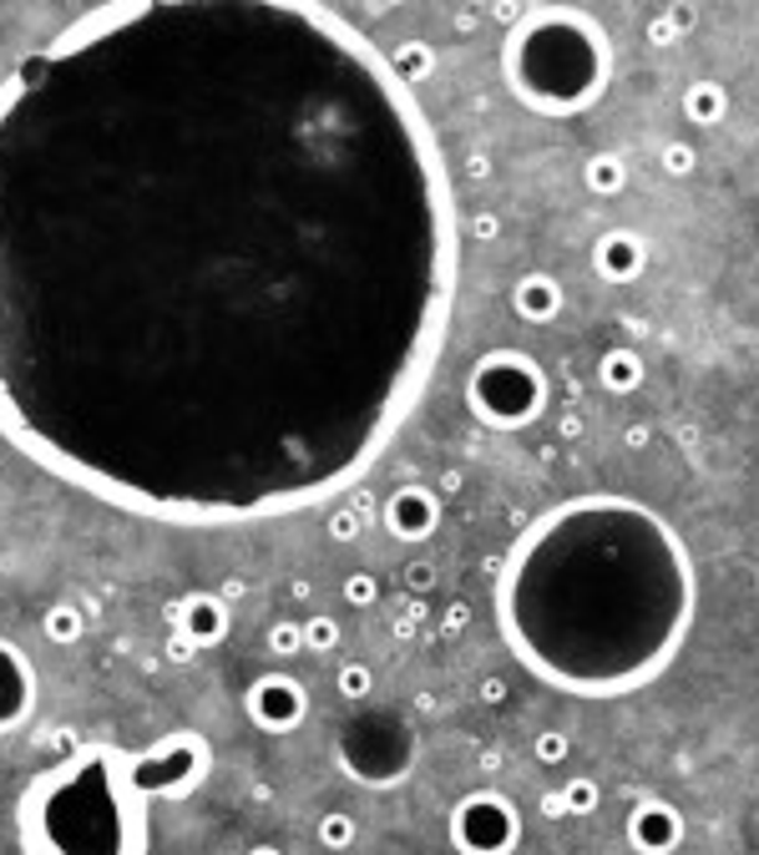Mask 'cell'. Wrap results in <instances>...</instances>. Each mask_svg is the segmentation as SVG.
<instances>
[{
    "label": "cell",
    "instance_id": "484cf974",
    "mask_svg": "<svg viewBox=\"0 0 759 855\" xmlns=\"http://www.w3.org/2000/svg\"><path fill=\"white\" fill-rule=\"evenodd\" d=\"M360 526H364V516L354 512V506H334L330 512V537L334 542H354L360 537Z\"/></svg>",
    "mask_w": 759,
    "mask_h": 855
},
{
    "label": "cell",
    "instance_id": "2e32d148",
    "mask_svg": "<svg viewBox=\"0 0 759 855\" xmlns=\"http://www.w3.org/2000/svg\"><path fill=\"white\" fill-rule=\"evenodd\" d=\"M683 117L693 127H719L729 117V91L719 81H689L683 87Z\"/></svg>",
    "mask_w": 759,
    "mask_h": 855
},
{
    "label": "cell",
    "instance_id": "83f0119b",
    "mask_svg": "<svg viewBox=\"0 0 759 855\" xmlns=\"http://www.w3.org/2000/svg\"><path fill=\"white\" fill-rule=\"evenodd\" d=\"M567 735H557V729H547V735H537V759L542 765H562V759H567Z\"/></svg>",
    "mask_w": 759,
    "mask_h": 855
},
{
    "label": "cell",
    "instance_id": "d6986e66",
    "mask_svg": "<svg viewBox=\"0 0 759 855\" xmlns=\"http://www.w3.org/2000/svg\"><path fill=\"white\" fill-rule=\"evenodd\" d=\"M41 633H46V643L71 648L81 633H87V618H81L77 603H51V608L41 613Z\"/></svg>",
    "mask_w": 759,
    "mask_h": 855
},
{
    "label": "cell",
    "instance_id": "f1b7e54d",
    "mask_svg": "<svg viewBox=\"0 0 759 855\" xmlns=\"http://www.w3.org/2000/svg\"><path fill=\"white\" fill-rule=\"evenodd\" d=\"M406 587L410 592H430V587H436V562H426V557L406 562Z\"/></svg>",
    "mask_w": 759,
    "mask_h": 855
},
{
    "label": "cell",
    "instance_id": "5bb4252c",
    "mask_svg": "<svg viewBox=\"0 0 759 855\" xmlns=\"http://www.w3.org/2000/svg\"><path fill=\"white\" fill-rule=\"evenodd\" d=\"M512 314L522 324H552L562 314V284L552 274H522L512 289Z\"/></svg>",
    "mask_w": 759,
    "mask_h": 855
},
{
    "label": "cell",
    "instance_id": "8fae6325",
    "mask_svg": "<svg viewBox=\"0 0 759 855\" xmlns=\"http://www.w3.org/2000/svg\"><path fill=\"white\" fill-rule=\"evenodd\" d=\"M173 623H177V638H183L193 653H208V648H218L223 638H228L233 608L223 592H187L183 603H177Z\"/></svg>",
    "mask_w": 759,
    "mask_h": 855
},
{
    "label": "cell",
    "instance_id": "8992f818",
    "mask_svg": "<svg viewBox=\"0 0 759 855\" xmlns=\"http://www.w3.org/2000/svg\"><path fill=\"white\" fill-rule=\"evenodd\" d=\"M340 769L364 789H390L400 779H410L420 755L416 723L400 709H360L334 739Z\"/></svg>",
    "mask_w": 759,
    "mask_h": 855
},
{
    "label": "cell",
    "instance_id": "603a6c76",
    "mask_svg": "<svg viewBox=\"0 0 759 855\" xmlns=\"http://www.w3.org/2000/svg\"><path fill=\"white\" fill-rule=\"evenodd\" d=\"M334 689H340V699L364 703V699L374 693V673H370V663H344V669L334 673Z\"/></svg>",
    "mask_w": 759,
    "mask_h": 855
},
{
    "label": "cell",
    "instance_id": "44dd1931",
    "mask_svg": "<svg viewBox=\"0 0 759 855\" xmlns=\"http://www.w3.org/2000/svg\"><path fill=\"white\" fill-rule=\"evenodd\" d=\"M557 795H562V810H567V815H593L597 800H603L597 779H587V775H567L557 785Z\"/></svg>",
    "mask_w": 759,
    "mask_h": 855
},
{
    "label": "cell",
    "instance_id": "4316f807",
    "mask_svg": "<svg viewBox=\"0 0 759 855\" xmlns=\"http://www.w3.org/2000/svg\"><path fill=\"white\" fill-rule=\"evenodd\" d=\"M693 163H699V153H693L689 143H669V147H663V173L683 177V173H693Z\"/></svg>",
    "mask_w": 759,
    "mask_h": 855
},
{
    "label": "cell",
    "instance_id": "9a60e30c",
    "mask_svg": "<svg viewBox=\"0 0 759 855\" xmlns=\"http://www.w3.org/2000/svg\"><path fill=\"white\" fill-rule=\"evenodd\" d=\"M597 385H603L607 395H633L643 385V354L633 350V344L603 350V360H597Z\"/></svg>",
    "mask_w": 759,
    "mask_h": 855
},
{
    "label": "cell",
    "instance_id": "ffe728a7",
    "mask_svg": "<svg viewBox=\"0 0 759 855\" xmlns=\"http://www.w3.org/2000/svg\"><path fill=\"white\" fill-rule=\"evenodd\" d=\"M314 841H320L330 855H340L360 841V825H354L350 810H330V815H320V825H314Z\"/></svg>",
    "mask_w": 759,
    "mask_h": 855
},
{
    "label": "cell",
    "instance_id": "cb8c5ba5",
    "mask_svg": "<svg viewBox=\"0 0 759 855\" xmlns=\"http://www.w3.org/2000/svg\"><path fill=\"white\" fill-rule=\"evenodd\" d=\"M340 592H344V603H350L354 613H364V608L380 603V577H374V572H350Z\"/></svg>",
    "mask_w": 759,
    "mask_h": 855
},
{
    "label": "cell",
    "instance_id": "d6a6232c",
    "mask_svg": "<svg viewBox=\"0 0 759 855\" xmlns=\"http://www.w3.org/2000/svg\"><path fill=\"white\" fill-rule=\"evenodd\" d=\"M663 16H669V21H673V31H679V36H683V31H689V26H693V21H699V16H693V11H689V6H673V11H663Z\"/></svg>",
    "mask_w": 759,
    "mask_h": 855
},
{
    "label": "cell",
    "instance_id": "3957f363",
    "mask_svg": "<svg viewBox=\"0 0 759 855\" xmlns=\"http://www.w3.org/2000/svg\"><path fill=\"white\" fill-rule=\"evenodd\" d=\"M208 775L213 745L198 729H173L147 749L87 745L21 789V855H147L153 800H183Z\"/></svg>",
    "mask_w": 759,
    "mask_h": 855
},
{
    "label": "cell",
    "instance_id": "7c38bea8",
    "mask_svg": "<svg viewBox=\"0 0 759 855\" xmlns=\"http://www.w3.org/2000/svg\"><path fill=\"white\" fill-rule=\"evenodd\" d=\"M623 835L639 855H673L683 845V815L669 800H639L627 810Z\"/></svg>",
    "mask_w": 759,
    "mask_h": 855
},
{
    "label": "cell",
    "instance_id": "52a82bcc",
    "mask_svg": "<svg viewBox=\"0 0 759 855\" xmlns=\"http://www.w3.org/2000/svg\"><path fill=\"white\" fill-rule=\"evenodd\" d=\"M522 841V815L502 789H471L451 810L456 855H512Z\"/></svg>",
    "mask_w": 759,
    "mask_h": 855
},
{
    "label": "cell",
    "instance_id": "5b68a950",
    "mask_svg": "<svg viewBox=\"0 0 759 855\" xmlns=\"http://www.w3.org/2000/svg\"><path fill=\"white\" fill-rule=\"evenodd\" d=\"M552 380L527 350H492L466 375V410L486 430H527L547 416Z\"/></svg>",
    "mask_w": 759,
    "mask_h": 855
},
{
    "label": "cell",
    "instance_id": "6da1fadb",
    "mask_svg": "<svg viewBox=\"0 0 759 855\" xmlns=\"http://www.w3.org/2000/svg\"><path fill=\"white\" fill-rule=\"evenodd\" d=\"M111 137V450L157 522L294 516L416 416L461 213L420 97L320 6L97 11Z\"/></svg>",
    "mask_w": 759,
    "mask_h": 855
},
{
    "label": "cell",
    "instance_id": "277c9868",
    "mask_svg": "<svg viewBox=\"0 0 759 855\" xmlns=\"http://www.w3.org/2000/svg\"><path fill=\"white\" fill-rule=\"evenodd\" d=\"M502 77L542 117H583L613 81V36L577 6H527L506 31Z\"/></svg>",
    "mask_w": 759,
    "mask_h": 855
},
{
    "label": "cell",
    "instance_id": "9c48e42d",
    "mask_svg": "<svg viewBox=\"0 0 759 855\" xmlns=\"http://www.w3.org/2000/svg\"><path fill=\"white\" fill-rule=\"evenodd\" d=\"M380 526H386L396 542H406V547H420V542H430L440 532V496L430 492V486H396V492L380 502Z\"/></svg>",
    "mask_w": 759,
    "mask_h": 855
},
{
    "label": "cell",
    "instance_id": "ac0fdd59",
    "mask_svg": "<svg viewBox=\"0 0 759 855\" xmlns=\"http://www.w3.org/2000/svg\"><path fill=\"white\" fill-rule=\"evenodd\" d=\"M583 183H587V193H597V197H617L627 187V163H623V157H613V153L587 157Z\"/></svg>",
    "mask_w": 759,
    "mask_h": 855
},
{
    "label": "cell",
    "instance_id": "30bf717a",
    "mask_svg": "<svg viewBox=\"0 0 759 855\" xmlns=\"http://www.w3.org/2000/svg\"><path fill=\"white\" fill-rule=\"evenodd\" d=\"M36 699H41L36 663L11 643V638H0V739L16 735V729L31 719Z\"/></svg>",
    "mask_w": 759,
    "mask_h": 855
},
{
    "label": "cell",
    "instance_id": "1f68e13d",
    "mask_svg": "<svg viewBox=\"0 0 759 855\" xmlns=\"http://www.w3.org/2000/svg\"><path fill=\"white\" fill-rule=\"evenodd\" d=\"M502 699H506V683L502 679H481V703H492V709H496Z\"/></svg>",
    "mask_w": 759,
    "mask_h": 855
},
{
    "label": "cell",
    "instance_id": "e575fe53",
    "mask_svg": "<svg viewBox=\"0 0 759 855\" xmlns=\"http://www.w3.org/2000/svg\"><path fill=\"white\" fill-rule=\"evenodd\" d=\"M249 855H284V851H279V845H253Z\"/></svg>",
    "mask_w": 759,
    "mask_h": 855
},
{
    "label": "cell",
    "instance_id": "7a4b0ae2",
    "mask_svg": "<svg viewBox=\"0 0 759 855\" xmlns=\"http://www.w3.org/2000/svg\"><path fill=\"white\" fill-rule=\"evenodd\" d=\"M699 613L689 542L613 492L557 502L496 572V628L517 663L573 699H627L673 669Z\"/></svg>",
    "mask_w": 759,
    "mask_h": 855
},
{
    "label": "cell",
    "instance_id": "d4e9b609",
    "mask_svg": "<svg viewBox=\"0 0 759 855\" xmlns=\"http://www.w3.org/2000/svg\"><path fill=\"white\" fill-rule=\"evenodd\" d=\"M269 653H274V658L304 653V623H294V618H279V623L269 628Z\"/></svg>",
    "mask_w": 759,
    "mask_h": 855
},
{
    "label": "cell",
    "instance_id": "7402d4cb",
    "mask_svg": "<svg viewBox=\"0 0 759 855\" xmlns=\"http://www.w3.org/2000/svg\"><path fill=\"white\" fill-rule=\"evenodd\" d=\"M340 638H344V628L334 613H309L304 618V653H334Z\"/></svg>",
    "mask_w": 759,
    "mask_h": 855
},
{
    "label": "cell",
    "instance_id": "836d02e7",
    "mask_svg": "<svg viewBox=\"0 0 759 855\" xmlns=\"http://www.w3.org/2000/svg\"><path fill=\"white\" fill-rule=\"evenodd\" d=\"M542 815H547V820H562V815H567V810H562V795H557V789H547V795H542Z\"/></svg>",
    "mask_w": 759,
    "mask_h": 855
},
{
    "label": "cell",
    "instance_id": "e0dca14e",
    "mask_svg": "<svg viewBox=\"0 0 759 855\" xmlns=\"http://www.w3.org/2000/svg\"><path fill=\"white\" fill-rule=\"evenodd\" d=\"M390 71H396V77L406 81L410 91L426 87V81L436 77V46H426V41H400L396 51H390Z\"/></svg>",
    "mask_w": 759,
    "mask_h": 855
},
{
    "label": "cell",
    "instance_id": "f546056e",
    "mask_svg": "<svg viewBox=\"0 0 759 855\" xmlns=\"http://www.w3.org/2000/svg\"><path fill=\"white\" fill-rule=\"evenodd\" d=\"M496 233H502V218H496L492 208H481V213H476V243H492Z\"/></svg>",
    "mask_w": 759,
    "mask_h": 855
},
{
    "label": "cell",
    "instance_id": "d590c367",
    "mask_svg": "<svg viewBox=\"0 0 759 855\" xmlns=\"http://www.w3.org/2000/svg\"><path fill=\"white\" fill-rule=\"evenodd\" d=\"M755 592H759V567H755Z\"/></svg>",
    "mask_w": 759,
    "mask_h": 855
},
{
    "label": "cell",
    "instance_id": "4fadbf2b",
    "mask_svg": "<svg viewBox=\"0 0 759 855\" xmlns=\"http://www.w3.org/2000/svg\"><path fill=\"white\" fill-rule=\"evenodd\" d=\"M649 269V243L633 229H607L593 243V274L603 284H633V279Z\"/></svg>",
    "mask_w": 759,
    "mask_h": 855
},
{
    "label": "cell",
    "instance_id": "4dcf8cb0",
    "mask_svg": "<svg viewBox=\"0 0 759 855\" xmlns=\"http://www.w3.org/2000/svg\"><path fill=\"white\" fill-rule=\"evenodd\" d=\"M673 36H679V31H673V21H669V16L649 21V41H653V46H673Z\"/></svg>",
    "mask_w": 759,
    "mask_h": 855
},
{
    "label": "cell",
    "instance_id": "ba28073f",
    "mask_svg": "<svg viewBox=\"0 0 759 855\" xmlns=\"http://www.w3.org/2000/svg\"><path fill=\"white\" fill-rule=\"evenodd\" d=\"M243 709H249V719L264 735H294L299 723L309 719V693L289 673H259L249 683V693H243Z\"/></svg>",
    "mask_w": 759,
    "mask_h": 855
}]
</instances>
